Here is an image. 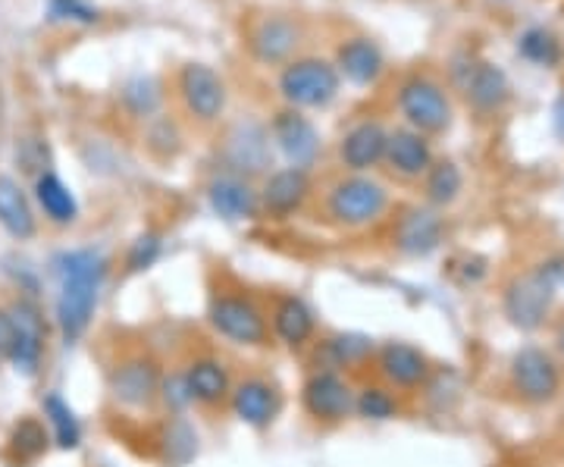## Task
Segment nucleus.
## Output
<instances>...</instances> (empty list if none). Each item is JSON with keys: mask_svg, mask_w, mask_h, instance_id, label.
<instances>
[{"mask_svg": "<svg viewBox=\"0 0 564 467\" xmlns=\"http://www.w3.org/2000/svg\"><path fill=\"white\" fill-rule=\"evenodd\" d=\"M326 207L336 224L358 229V226L377 224L383 217L389 207V195L383 185L367 180V176H348L343 183L333 185Z\"/></svg>", "mask_w": 564, "mask_h": 467, "instance_id": "nucleus-4", "label": "nucleus"}, {"mask_svg": "<svg viewBox=\"0 0 564 467\" xmlns=\"http://www.w3.org/2000/svg\"><path fill=\"white\" fill-rule=\"evenodd\" d=\"M339 73L333 63L321 57H302L282 66L280 91L285 101L295 110H311V107H326L339 95Z\"/></svg>", "mask_w": 564, "mask_h": 467, "instance_id": "nucleus-2", "label": "nucleus"}, {"mask_svg": "<svg viewBox=\"0 0 564 467\" xmlns=\"http://www.w3.org/2000/svg\"><path fill=\"white\" fill-rule=\"evenodd\" d=\"M122 101L132 107V113H151V110L161 104L158 82L154 79L129 82V85H126V91H122Z\"/></svg>", "mask_w": 564, "mask_h": 467, "instance_id": "nucleus-35", "label": "nucleus"}, {"mask_svg": "<svg viewBox=\"0 0 564 467\" xmlns=\"http://www.w3.org/2000/svg\"><path fill=\"white\" fill-rule=\"evenodd\" d=\"M443 239V224L430 210H411L404 214L402 224L395 229V242L404 254H430Z\"/></svg>", "mask_w": 564, "mask_h": 467, "instance_id": "nucleus-25", "label": "nucleus"}, {"mask_svg": "<svg viewBox=\"0 0 564 467\" xmlns=\"http://www.w3.org/2000/svg\"><path fill=\"white\" fill-rule=\"evenodd\" d=\"M380 370L389 383L402 389H417L430 373V361L421 348L408 346V343H389L380 351Z\"/></svg>", "mask_w": 564, "mask_h": 467, "instance_id": "nucleus-20", "label": "nucleus"}, {"mask_svg": "<svg viewBox=\"0 0 564 467\" xmlns=\"http://www.w3.org/2000/svg\"><path fill=\"white\" fill-rule=\"evenodd\" d=\"M232 395V411L236 417L248 427L263 430L273 424V417L280 414V392L273 383H267L261 377H248L239 387L229 392Z\"/></svg>", "mask_w": 564, "mask_h": 467, "instance_id": "nucleus-14", "label": "nucleus"}, {"mask_svg": "<svg viewBox=\"0 0 564 467\" xmlns=\"http://www.w3.org/2000/svg\"><path fill=\"white\" fill-rule=\"evenodd\" d=\"M558 351H562V355H564V326H562V329H558Z\"/></svg>", "mask_w": 564, "mask_h": 467, "instance_id": "nucleus-39", "label": "nucleus"}, {"mask_svg": "<svg viewBox=\"0 0 564 467\" xmlns=\"http://www.w3.org/2000/svg\"><path fill=\"white\" fill-rule=\"evenodd\" d=\"M180 95L185 110L202 122L220 120L226 110V85L204 63H185L180 73Z\"/></svg>", "mask_w": 564, "mask_h": 467, "instance_id": "nucleus-8", "label": "nucleus"}, {"mask_svg": "<svg viewBox=\"0 0 564 467\" xmlns=\"http://www.w3.org/2000/svg\"><path fill=\"white\" fill-rule=\"evenodd\" d=\"M7 329H10V346H7V358L20 373L32 377L39 373L41 355H44V321L32 305L17 302L7 314Z\"/></svg>", "mask_w": 564, "mask_h": 467, "instance_id": "nucleus-6", "label": "nucleus"}, {"mask_svg": "<svg viewBox=\"0 0 564 467\" xmlns=\"http://www.w3.org/2000/svg\"><path fill=\"white\" fill-rule=\"evenodd\" d=\"M44 417H47V424L54 430V439H57V446L61 448H76L82 443V427H79V417H76V411L63 402L57 392H51L47 399H44Z\"/></svg>", "mask_w": 564, "mask_h": 467, "instance_id": "nucleus-28", "label": "nucleus"}, {"mask_svg": "<svg viewBox=\"0 0 564 467\" xmlns=\"http://www.w3.org/2000/svg\"><path fill=\"white\" fill-rule=\"evenodd\" d=\"M7 346H10V329H7V317L0 314V358H7Z\"/></svg>", "mask_w": 564, "mask_h": 467, "instance_id": "nucleus-38", "label": "nucleus"}, {"mask_svg": "<svg viewBox=\"0 0 564 467\" xmlns=\"http://www.w3.org/2000/svg\"><path fill=\"white\" fill-rule=\"evenodd\" d=\"M302 405L304 411L323 421V424H339L351 414L355 408V395L336 370H317L307 377V383L302 387Z\"/></svg>", "mask_w": 564, "mask_h": 467, "instance_id": "nucleus-9", "label": "nucleus"}, {"mask_svg": "<svg viewBox=\"0 0 564 467\" xmlns=\"http://www.w3.org/2000/svg\"><path fill=\"white\" fill-rule=\"evenodd\" d=\"M462 185H464L462 170H458L452 161L433 163V166L426 170V198H430L433 204H452L455 198H458Z\"/></svg>", "mask_w": 564, "mask_h": 467, "instance_id": "nucleus-31", "label": "nucleus"}, {"mask_svg": "<svg viewBox=\"0 0 564 467\" xmlns=\"http://www.w3.org/2000/svg\"><path fill=\"white\" fill-rule=\"evenodd\" d=\"M273 333L282 346L302 348L311 336H314V314L304 305L302 298L285 295L273 307Z\"/></svg>", "mask_w": 564, "mask_h": 467, "instance_id": "nucleus-24", "label": "nucleus"}, {"mask_svg": "<svg viewBox=\"0 0 564 467\" xmlns=\"http://www.w3.org/2000/svg\"><path fill=\"white\" fill-rule=\"evenodd\" d=\"M54 20H76V22H95L98 10L88 0H54L51 7Z\"/></svg>", "mask_w": 564, "mask_h": 467, "instance_id": "nucleus-36", "label": "nucleus"}, {"mask_svg": "<svg viewBox=\"0 0 564 467\" xmlns=\"http://www.w3.org/2000/svg\"><path fill=\"white\" fill-rule=\"evenodd\" d=\"M229 161L236 163V170H248V173L263 170L270 161V135L254 122L239 126L229 139Z\"/></svg>", "mask_w": 564, "mask_h": 467, "instance_id": "nucleus-27", "label": "nucleus"}, {"mask_svg": "<svg viewBox=\"0 0 564 467\" xmlns=\"http://www.w3.org/2000/svg\"><path fill=\"white\" fill-rule=\"evenodd\" d=\"M0 226L13 236V239H32L35 236V210L25 198L22 185L13 176H0Z\"/></svg>", "mask_w": 564, "mask_h": 467, "instance_id": "nucleus-23", "label": "nucleus"}, {"mask_svg": "<svg viewBox=\"0 0 564 467\" xmlns=\"http://www.w3.org/2000/svg\"><path fill=\"white\" fill-rule=\"evenodd\" d=\"M386 142H389V132L377 120H364L343 139L339 158L351 173H364V170H370V166L383 161Z\"/></svg>", "mask_w": 564, "mask_h": 467, "instance_id": "nucleus-16", "label": "nucleus"}, {"mask_svg": "<svg viewBox=\"0 0 564 467\" xmlns=\"http://www.w3.org/2000/svg\"><path fill=\"white\" fill-rule=\"evenodd\" d=\"M158 254H161V236L158 232H144L139 236L132 248H129V254H126V270L129 273H141V270H148V267L158 261Z\"/></svg>", "mask_w": 564, "mask_h": 467, "instance_id": "nucleus-34", "label": "nucleus"}, {"mask_svg": "<svg viewBox=\"0 0 564 467\" xmlns=\"http://www.w3.org/2000/svg\"><path fill=\"white\" fill-rule=\"evenodd\" d=\"M370 348L373 343L367 339V336H333V339H326L323 343V361L333 367H343V365H358L361 358L370 355Z\"/></svg>", "mask_w": 564, "mask_h": 467, "instance_id": "nucleus-32", "label": "nucleus"}, {"mask_svg": "<svg viewBox=\"0 0 564 467\" xmlns=\"http://www.w3.org/2000/svg\"><path fill=\"white\" fill-rule=\"evenodd\" d=\"M355 411L367 417V421H389V417H395V411H399V402L380 387H367L358 392V399H355Z\"/></svg>", "mask_w": 564, "mask_h": 467, "instance_id": "nucleus-33", "label": "nucleus"}, {"mask_svg": "<svg viewBox=\"0 0 564 467\" xmlns=\"http://www.w3.org/2000/svg\"><path fill=\"white\" fill-rule=\"evenodd\" d=\"M311 195V180H307V170H299V166H285V170H276L261 192V204L267 207V214L273 217H289L295 214Z\"/></svg>", "mask_w": 564, "mask_h": 467, "instance_id": "nucleus-15", "label": "nucleus"}, {"mask_svg": "<svg viewBox=\"0 0 564 467\" xmlns=\"http://www.w3.org/2000/svg\"><path fill=\"white\" fill-rule=\"evenodd\" d=\"M182 377H185V387H188L192 402H202V405H220V402L229 399V392H232L229 370L217 358H198V361H192Z\"/></svg>", "mask_w": 564, "mask_h": 467, "instance_id": "nucleus-21", "label": "nucleus"}, {"mask_svg": "<svg viewBox=\"0 0 564 467\" xmlns=\"http://www.w3.org/2000/svg\"><path fill=\"white\" fill-rule=\"evenodd\" d=\"M336 73L345 76L348 82H355V85H370V82H377L383 76V51L377 47V41L370 39H348L339 47V54H336Z\"/></svg>", "mask_w": 564, "mask_h": 467, "instance_id": "nucleus-19", "label": "nucleus"}, {"mask_svg": "<svg viewBox=\"0 0 564 467\" xmlns=\"http://www.w3.org/2000/svg\"><path fill=\"white\" fill-rule=\"evenodd\" d=\"M110 392L126 408H151L161 395V370L151 358L132 355L110 373Z\"/></svg>", "mask_w": 564, "mask_h": 467, "instance_id": "nucleus-11", "label": "nucleus"}, {"mask_svg": "<svg viewBox=\"0 0 564 467\" xmlns=\"http://www.w3.org/2000/svg\"><path fill=\"white\" fill-rule=\"evenodd\" d=\"M383 161L404 180H417L433 166V151H430V142L423 139L421 132L395 129V132H389Z\"/></svg>", "mask_w": 564, "mask_h": 467, "instance_id": "nucleus-17", "label": "nucleus"}, {"mask_svg": "<svg viewBox=\"0 0 564 467\" xmlns=\"http://www.w3.org/2000/svg\"><path fill=\"white\" fill-rule=\"evenodd\" d=\"M51 270L57 276V324L63 329L66 343H76L91 326V317L98 311L101 285L107 280L110 261L98 248H73L61 251Z\"/></svg>", "mask_w": 564, "mask_h": 467, "instance_id": "nucleus-1", "label": "nucleus"}, {"mask_svg": "<svg viewBox=\"0 0 564 467\" xmlns=\"http://www.w3.org/2000/svg\"><path fill=\"white\" fill-rule=\"evenodd\" d=\"M207 321L223 339L236 346H267L270 326L258 302H251L248 295H214L207 307Z\"/></svg>", "mask_w": 564, "mask_h": 467, "instance_id": "nucleus-3", "label": "nucleus"}, {"mask_svg": "<svg viewBox=\"0 0 564 467\" xmlns=\"http://www.w3.org/2000/svg\"><path fill=\"white\" fill-rule=\"evenodd\" d=\"M552 122H555V132H558V139H564V95L555 104V110H552Z\"/></svg>", "mask_w": 564, "mask_h": 467, "instance_id": "nucleus-37", "label": "nucleus"}, {"mask_svg": "<svg viewBox=\"0 0 564 467\" xmlns=\"http://www.w3.org/2000/svg\"><path fill=\"white\" fill-rule=\"evenodd\" d=\"M299 41H302L299 22L285 20V17H267V20L254 25L248 47H251L254 61L267 63V66H276V63H285L295 54Z\"/></svg>", "mask_w": 564, "mask_h": 467, "instance_id": "nucleus-13", "label": "nucleus"}, {"mask_svg": "<svg viewBox=\"0 0 564 467\" xmlns=\"http://www.w3.org/2000/svg\"><path fill=\"white\" fill-rule=\"evenodd\" d=\"M44 448H47V430L39 421H32V417H25L20 421L13 433H10V455L20 461V465H29V461H35L44 455Z\"/></svg>", "mask_w": 564, "mask_h": 467, "instance_id": "nucleus-30", "label": "nucleus"}, {"mask_svg": "<svg viewBox=\"0 0 564 467\" xmlns=\"http://www.w3.org/2000/svg\"><path fill=\"white\" fill-rule=\"evenodd\" d=\"M511 383L527 402H549L562 387V370L543 348H521L511 358Z\"/></svg>", "mask_w": 564, "mask_h": 467, "instance_id": "nucleus-10", "label": "nucleus"}, {"mask_svg": "<svg viewBox=\"0 0 564 467\" xmlns=\"http://www.w3.org/2000/svg\"><path fill=\"white\" fill-rule=\"evenodd\" d=\"M552 298H555L552 276H545V270L543 273H530V276H521V280L508 285L505 314L518 329H536L545 321Z\"/></svg>", "mask_w": 564, "mask_h": 467, "instance_id": "nucleus-7", "label": "nucleus"}, {"mask_svg": "<svg viewBox=\"0 0 564 467\" xmlns=\"http://www.w3.org/2000/svg\"><path fill=\"white\" fill-rule=\"evenodd\" d=\"M214 214L223 220H251L261 210V198L251 185L239 176H220L207 188Z\"/></svg>", "mask_w": 564, "mask_h": 467, "instance_id": "nucleus-18", "label": "nucleus"}, {"mask_svg": "<svg viewBox=\"0 0 564 467\" xmlns=\"http://www.w3.org/2000/svg\"><path fill=\"white\" fill-rule=\"evenodd\" d=\"M508 76L505 69L492 66V63H474L467 66V76H464V95L467 101L474 104L477 110H499L508 101Z\"/></svg>", "mask_w": 564, "mask_h": 467, "instance_id": "nucleus-22", "label": "nucleus"}, {"mask_svg": "<svg viewBox=\"0 0 564 467\" xmlns=\"http://www.w3.org/2000/svg\"><path fill=\"white\" fill-rule=\"evenodd\" d=\"M399 107L404 120L414 126V132H443L452 122V104L448 95L433 79L414 76L402 85L399 91Z\"/></svg>", "mask_w": 564, "mask_h": 467, "instance_id": "nucleus-5", "label": "nucleus"}, {"mask_svg": "<svg viewBox=\"0 0 564 467\" xmlns=\"http://www.w3.org/2000/svg\"><path fill=\"white\" fill-rule=\"evenodd\" d=\"M518 54L524 61L536 63V66H555L562 61V41L555 39L549 29H527L524 35L518 39Z\"/></svg>", "mask_w": 564, "mask_h": 467, "instance_id": "nucleus-29", "label": "nucleus"}, {"mask_svg": "<svg viewBox=\"0 0 564 467\" xmlns=\"http://www.w3.org/2000/svg\"><path fill=\"white\" fill-rule=\"evenodd\" d=\"M273 142L282 151V158L299 166V170H307L311 163L317 161L321 154V132L317 126L304 117L302 110H282L273 117Z\"/></svg>", "mask_w": 564, "mask_h": 467, "instance_id": "nucleus-12", "label": "nucleus"}, {"mask_svg": "<svg viewBox=\"0 0 564 467\" xmlns=\"http://www.w3.org/2000/svg\"><path fill=\"white\" fill-rule=\"evenodd\" d=\"M35 198H39L41 210H44V217H47L51 224H76V217H79V202H76V195L69 192V185L63 183L57 173H41L39 183H35Z\"/></svg>", "mask_w": 564, "mask_h": 467, "instance_id": "nucleus-26", "label": "nucleus"}]
</instances>
